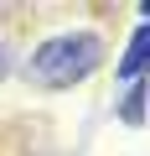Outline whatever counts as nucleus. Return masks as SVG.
Segmentation results:
<instances>
[{
  "mask_svg": "<svg viewBox=\"0 0 150 156\" xmlns=\"http://www.w3.org/2000/svg\"><path fill=\"white\" fill-rule=\"evenodd\" d=\"M119 73H124V78H140V73H145V26H135V37H129V52H124Z\"/></svg>",
  "mask_w": 150,
  "mask_h": 156,
  "instance_id": "f03ea898",
  "label": "nucleus"
},
{
  "mask_svg": "<svg viewBox=\"0 0 150 156\" xmlns=\"http://www.w3.org/2000/svg\"><path fill=\"white\" fill-rule=\"evenodd\" d=\"M98 57H104V42H98L93 31H72V37L42 42V47L31 52L26 73L36 78L42 89H72V83H83V78L98 68Z\"/></svg>",
  "mask_w": 150,
  "mask_h": 156,
  "instance_id": "f257e3e1",
  "label": "nucleus"
},
{
  "mask_svg": "<svg viewBox=\"0 0 150 156\" xmlns=\"http://www.w3.org/2000/svg\"><path fill=\"white\" fill-rule=\"evenodd\" d=\"M119 120H129V125H140V120H145V83H135V89L124 94V104H119Z\"/></svg>",
  "mask_w": 150,
  "mask_h": 156,
  "instance_id": "7ed1b4c3",
  "label": "nucleus"
}]
</instances>
